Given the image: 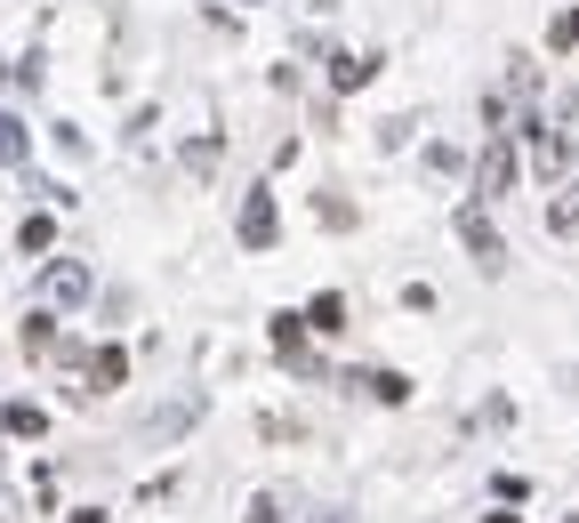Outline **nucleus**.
Wrapping results in <instances>:
<instances>
[{"instance_id":"obj_4","label":"nucleus","mask_w":579,"mask_h":523,"mask_svg":"<svg viewBox=\"0 0 579 523\" xmlns=\"http://www.w3.org/2000/svg\"><path fill=\"white\" fill-rule=\"evenodd\" d=\"M459 242L475 250V266H500V258H507V242H500V226H491V209H483V202L459 209Z\"/></svg>"},{"instance_id":"obj_10","label":"nucleus","mask_w":579,"mask_h":523,"mask_svg":"<svg viewBox=\"0 0 579 523\" xmlns=\"http://www.w3.org/2000/svg\"><path fill=\"white\" fill-rule=\"evenodd\" d=\"M370 73H379V57H355V49H346V57H330V89H362Z\"/></svg>"},{"instance_id":"obj_6","label":"nucleus","mask_w":579,"mask_h":523,"mask_svg":"<svg viewBox=\"0 0 579 523\" xmlns=\"http://www.w3.org/2000/svg\"><path fill=\"white\" fill-rule=\"evenodd\" d=\"M274 354L290 370H306V314H274Z\"/></svg>"},{"instance_id":"obj_16","label":"nucleus","mask_w":579,"mask_h":523,"mask_svg":"<svg viewBox=\"0 0 579 523\" xmlns=\"http://www.w3.org/2000/svg\"><path fill=\"white\" fill-rule=\"evenodd\" d=\"M16 242H25V258H40V250L57 242V226H49V218H25V234H16Z\"/></svg>"},{"instance_id":"obj_11","label":"nucleus","mask_w":579,"mask_h":523,"mask_svg":"<svg viewBox=\"0 0 579 523\" xmlns=\"http://www.w3.org/2000/svg\"><path fill=\"white\" fill-rule=\"evenodd\" d=\"M25 154H33L25 121H16V113H0V161H9V170H25Z\"/></svg>"},{"instance_id":"obj_15","label":"nucleus","mask_w":579,"mask_h":523,"mask_svg":"<svg viewBox=\"0 0 579 523\" xmlns=\"http://www.w3.org/2000/svg\"><path fill=\"white\" fill-rule=\"evenodd\" d=\"M185 170L210 178V170H218V137H194V145H185Z\"/></svg>"},{"instance_id":"obj_14","label":"nucleus","mask_w":579,"mask_h":523,"mask_svg":"<svg viewBox=\"0 0 579 523\" xmlns=\"http://www.w3.org/2000/svg\"><path fill=\"white\" fill-rule=\"evenodd\" d=\"M547 49H555V57L579 49V9H555V16H547Z\"/></svg>"},{"instance_id":"obj_2","label":"nucleus","mask_w":579,"mask_h":523,"mask_svg":"<svg viewBox=\"0 0 579 523\" xmlns=\"http://www.w3.org/2000/svg\"><path fill=\"white\" fill-rule=\"evenodd\" d=\"M507 185H515V130H491L483 145V161H475V202H507Z\"/></svg>"},{"instance_id":"obj_1","label":"nucleus","mask_w":579,"mask_h":523,"mask_svg":"<svg viewBox=\"0 0 579 523\" xmlns=\"http://www.w3.org/2000/svg\"><path fill=\"white\" fill-rule=\"evenodd\" d=\"M531 170H540L547 185H564L579 170V89H555L547 121L531 130Z\"/></svg>"},{"instance_id":"obj_13","label":"nucleus","mask_w":579,"mask_h":523,"mask_svg":"<svg viewBox=\"0 0 579 523\" xmlns=\"http://www.w3.org/2000/svg\"><path fill=\"white\" fill-rule=\"evenodd\" d=\"M9 435L40 443V435H49V411H40V403H9Z\"/></svg>"},{"instance_id":"obj_12","label":"nucleus","mask_w":579,"mask_h":523,"mask_svg":"<svg viewBox=\"0 0 579 523\" xmlns=\"http://www.w3.org/2000/svg\"><path fill=\"white\" fill-rule=\"evenodd\" d=\"M355 387H370L379 403H410V379H403V370H362Z\"/></svg>"},{"instance_id":"obj_3","label":"nucleus","mask_w":579,"mask_h":523,"mask_svg":"<svg viewBox=\"0 0 579 523\" xmlns=\"http://www.w3.org/2000/svg\"><path fill=\"white\" fill-rule=\"evenodd\" d=\"M274 234H282V209H274L266 185H250L242 194V250H274Z\"/></svg>"},{"instance_id":"obj_5","label":"nucleus","mask_w":579,"mask_h":523,"mask_svg":"<svg viewBox=\"0 0 579 523\" xmlns=\"http://www.w3.org/2000/svg\"><path fill=\"white\" fill-rule=\"evenodd\" d=\"M81 290H89V266H73V258H65V266H49V275H40V299H57V306H73Z\"/></svg>"},{"instance_id":"obj_7","label":"nucleus","mask_w":579,"mask_h":523,"mask_svg":"<svg viewBox=\"0 0 579 523\" xmlns=\"http://www.w3.org/2000/svg\"><path fill=\"white\" fill-rule=\"evenodd\" d=\"M547 234H579V170L555 185V202H547Z\"/></svg>"},{"instance_id":"obj_8","label":"nucleus","mask_w":579,"mask_h":523,"mask_svg":"<svg viewBox=\"0 0 579 523\" xmlns=\"http://www.w3.org/2000/svg\"><path fill=\"white\" fill-rule=\"evenodd\" d=\"M306 330H315V339H338V330H346V299H338V290H322V299L306 306Z\"/></svg>"},{"instance_id":"obj_9","label":"nucleus","mask_w":579,"mask_h":523,"mask_svg":"<svg viewBox=\"0 0 579 523\" xmlns=\"http://www.w3.org/2000/svg\"><path fill=\"white\" fill-rule=\"evenodd\" d=\"M121 379H130V354H121V346H97V354H89V387L106 394V387H121Z\"/></svg>"}]
</instances>
